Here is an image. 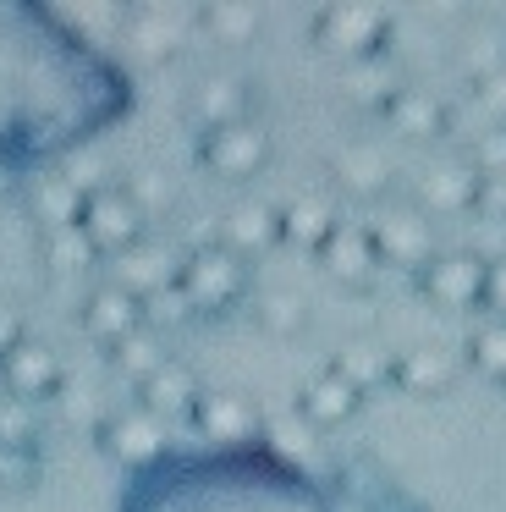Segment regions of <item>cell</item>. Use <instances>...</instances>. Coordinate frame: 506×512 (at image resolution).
<instances>
[{
    "label": "cell",
    "mask_w": 506,
    "mask_h": 512,
    "mask_svg": "<svg viewBox=\"0 0 506 512\" xmlns=\"http://www.w3.org/2000/svg\"><path fill=\"white\" fill-rule=\"evenodd\" d=\"M352 408V386L341 375H325L308 386V413H319V419H341V413Z\"/></svg>",
    "instance_id": "obj_9"
},
{
    "label": "cell",
    "mask_w": 506,
    "mask_h": 512,
    "mask_svg": "<svg viewBox=\"0 0 506 512\" xmlns=\"http://www.w3.org/2000/svg\"><path fill=\"white\" fill-rule=\"evenodd\" d=\"M341 171H358L352 182H363V188H374V182H380V160H374V155H363V149H358V155H347V160H341Z\"/></svg>",
    "instance_id": "obj_26"
},
{
    "label": "cell",
    "mask_w": 506,
    "mask_h": 512,
    "mask_svg": "<svg viewBox=\"0 0 506 512\" xmlns=\"http://www.w3.org/2000/svg\"><path fill=\"white\" fill-rule=\"evenodd\" d=\"M484 100H490L495 111H506V67L484 72Z\"/></svg>",
    "instance_id": "obj_28"
},
{
    "label": "cell",
    "mask_w": 506,
    "mask_h": 512,
    "mask_svg": "<svg viewBox=\"0 0 506 512\" xmlns=\"http://www.w3.org/2000/svg\"><path fill=\"white\" fill-rule=\"evenodd\" d=\"M209 160H215L220 171H253L264 160V144L253 133H242V127H226V133L209 138Z\"/></svg>",
    "instance_id": "obj_5"
},
{
    "label": "cell",
    "mask_w": 506,
    "mask_h": 512,
    "mask_svg": "<svg viewBox=\"0 0 506 512\" xmlns=\"http://www.w3.org/2000/svg\"><path fill=\"white\" fill-rule=\"evenodd\" d=\"M319 34L336 50H369L374 34H380V12H369V6H330L319 17Z\"/></svg>",
    "instance_id": "obj_2"
},
{
    "label": "cell",
    "mask_w": 506,
    "mask_h": 512,
    "mask_svg": "<svg viewBox=\"0 0 506 512\" xmlns=\"http://www.w3.org/2000/svg\"><path fill=\"white\" fill-rule=\"evenodd\" d=\"M110 441H116L121 457H149L154 446H160V430H154V419H143V413H138V419L127 413V419L110 424Z\"/></svg>",
    "instance_id": "obj_7"
},
{
    "label": "cell",
    "mask_w": 506,
    "mask_h": 512,
    "mask_svg": "<svg viewBox=\"0 0 506 512\" xmlns=\"http://www.w3.org/2000/svg\"><path fill=\"white\" fill-rule=\"evenodd\" d=\"M479 160H484V177H506V133H484Z\"/></svg>",
    "instance_id": "obj_24"
},
{
    "label": "cell",
    "mask_w": 506,
    "mask_h": 512,
    "mask_svg": "<svg viewBox=\"0 0 506 512\" xmlns=\"http://www.w3.org/2000/svg\"><path fill=\"white\" fill-rule=\"evenodd\" d=\"M286 232L292 237H319L325 232V204H297V210L286 215Z\"/></svg>",
    "instance_id": "obj_20"
},
{
    "label": "cell",
    "mask_w": 506,
    "mask_h": 512,
    "mask_svg": "<svg viewBox=\"0 0 506 512\" xmlns=\"http://www.w3.org/2000/svg\"><path fill=\"white\" fill-rule=\"evenodd\" d=\"M484 204L495 210V221H506V177H484Z\"/></svg>",
    "instance_id": "obj_27"
},
{
    "label": "cell",
    "mask_w": 506,
    "mask_h": 512,
    "mask_svg": "<svg viewBox=\"0 0 506 512\" xmlns=\"http://www.w3.org/2000/svg\"><path fill=\"white\" fill-rule=\"evenodd\" d=\"M484 303L495 314H506V259H490L484 265Z\"/></svg>",
    "instance_id": "obj_22"
},
{
    "label": "cell",
    "mask_w": 506,
    "mask_h": 512,
    "mask_svg": "<svg viewBox=\"0 0 506 512\" xmlns=\"http://www.w3.org/2000/svg\"><path fill=\"white\" fill-rule=\"evenodd\" d=\"M204 424H209V430H220V435H237L242 424H248V413H242L231 397H226V402L209 397V402H204Z\"/></svg>",
    "instance_id": "obj_19"
},
{
    "label": "cell",
    "mask_w": 506,
    "mask_h": 512,
    "mask_svg": "<svg viewBox=\"0 0 506 512\" xmlns=\"http://www.w3.org/2000/svg\"><path fill=\"white\" fill-rule=\"evenodd\" d=\"M446 375H451V364H446V358L435 353V347H418V353H413V358H407V364H402V380H407V386H418V391L440 386V380H446Z\"/></svg>",
    "instance_id": "obj_11"
},
{
    "label": "cell",
    "mask_w": 506,
    "mask_h": 512,
    "mask_svg": "<svg viewBox=\"0 0 506 512\" xmlns=\"http://www.w3.org/2000/svg\"><path fill=\"white\" fill-rule=\"evenodd\" d=\"M187 287L198 292V298H231L237 292V259L231 254H220V248H204V254L187 265Z\"/></svg>",
    "instance_id": "obj_4"
},
{
    "label": "cell",
    "mask_w": 506,
    "mask_h": 512,
    "mask_svg": "<svg viewBox=\"0 0 506 512\" xmlns=\"http://www.w3.org/2000/svg\"><path fill=\"white\" fill-rule=\"evenodd\" d=\"M429 292L446 303H479L484 298V265L468 254H446L429 265Z\"/></svg>",
    "instance_id": "obj_1"
},
{
    "label": "cell",
    "mask_w": 506,
    "mask_h": 512,
    "mask_svg": "<svg viewBox=\"0 0 506 512\" xmlns=\"http://www.w3.org/2000/svg\"><path fill=\"white\" fill-rule=\"evenodd\" d=\"M88 232L99 237V243H132V232H138V210H132V199H121V193H99L94 204H88Z\"/></svg>",
    "instance_id": "obj_3"
},
{
    "label": "cell",
    "mask_w": 506,
    "mask_h": 512,
    "mask_svg": "<svg viewBox=\"0 0 506 512\" xmlns=\"http://www.w3.org/2000/svg\"><path fill=\"white\" fill-rule=\"evenodd\" d=\"M50 353H44V347H22L17 358H11V375L22 380V386H39V380H50Z\"/></svg>",
    "instance_id": "obj_18"
},
{
    "label": "cell",
    "mask_w": 506,
    "mask_h": 512,
    "mask_svg": "<svg viewBox=\"0 0 506 512\" xmlns=\"http://www.w3.org/2000/svg\"><path fill=\"white\" fill-rule=\"evenodd\" d=\"M385 375V358L374 353V347H347V358H341V380H347L352 391L363 386V380H380Z\"/></svg>",
    "instance_id": "obj_16"
},
{
    "label": "cell",
    "mask_w": 506,
    "mask_h": 512,
    "mask_svg": "<svg viewBox=\"0 0 506 512\" xmlns=\"http://www.w3.org/2000/svg\"><path fill=\"white\" fill-rule=\"evenodd\" d=\"M270 215L264 210H237V221H231V237H237V243H259V237H270Z\"/></svg>",
    "instance_id": "obj_21"
},
{
    "label": "cell",
    "mask_w": 506,
    "mask_h": 512,
    "mask_svg": "<svg viewBox=\"0 0 506 512\" xmlns=\"http://www.w3.org/2000/svg\"><path fill=\"white\" fill-rule=\"evenodd\" d=\"M473 353H479V364H484V369L506 375V314H495V320L484 325L479 336H473Z\"/></svg>",
    "instance_id": "obj_14"
},
{
    "label": "cell",
    "mask_w": 506,
    "mask_h": 512,
    "mask_svg": "<svg viewBox=\"0 0 506 512\" xmlns=\"http://www.w3.org/2000/svg\"><path fill=\"white\" fill-rule=\"evenodd\" d=\"M121 364H127V369H154V342H149V336H121Z\"/></svg>",
    "instance_id": "obj_23"
},
{
    "label": "cell",
    "mask_w": 506,
    "mask_h": 512,
    "mask_svg": "<svg viewBox=\"0 0 506 512\" xmlns=\"http://www.w3.org/2000/svg\"><path fill=\"white\" fill-rule=\"evenodd\" d=\"M380 243L391 248V254H402V259H424V254H429L424 226H418V221H407V215H391V221L380 226Z\"/></svg>",
    "instance_id": "obj_8"
},
{
    "label": "cell",
    "mask_w": 506,
    "mask_h": 512,
    "mask_svg": "<svg viewBox=\"0 0 506 512\" xmlns=\"http://www.w3.org/2000/svg\"><path fill=\"white\" fill-rule=\"evenodd\" d=\"M325 248H330V259H336V270H363V259H369V237L347 232V226H336Z\"/></svg>",
    "instance_id": "obj_15"
},
{
    "label": "cell",
    "mask_w": 506,
    "mask_h": 512,
    "mask_svg": "<svg viewBox=\"0 0 506 512\" xmlns=\"http://www.w3.org/2000/svg\"><path fill=\"white\" fill-rule=\"evenodd\" d=\"M391 116L402 127H413V133H429V127L440 122V105L429 100V94H396L391 100Z\"/></svg>",
    "instance_id": "obj_12"
},
{
    "label": "cell",
    "mask_w": 506,
    "mask_h": 512,
    "mask_svg": "<svg viewBox=\"0 0 506 512\" xmlns=\"http://www.w3.org/2000/svg\"><path fill=\"white\" fill-rule=\"evenodd\" d=\"M270 320L275 325H292L297 314H292V298H270Z\"/></svg>",
    "instance_id": "obj_29"
},
{
    "label": "cell",
    "mask_w": 506,
    "mask_h": 512,
    "mask_svg": "<svg viewBox=\"0 0 506 512\" xmlns=\"http://www.w3.org/2000/svg\"><path fill=\"white\" fill-rule=\"evenodd\" d=\"M473 193H479V182H473L468 171H457V166L429 171V182H424V199L440 204V210H457V204H468Z\"/></svg>",
    "instance_id": "obj_6"
},
{
    "label": "cell",
    "mask_w": 506,
    "mask_h": 512,
    "mask_svg": "<svg viewBox=\"0 0 506 512\" xmlns=\"http://www.w3.org/2000/svg\"><path fill=\"white\" fill-rule=\"evenodd\" d=\"M121 276H127L132 287H160L165 281V254L160 248H132V254L121 259Z\"/></svg>",
    "instance_id": "obj_13"
},
{
    "label": "cell",
    "mask_w": 506,
    "mask_h": 512,
    "mask_svg": "<svg viewBox=\"0 0 506 512\" xmlns=\"http://www.w3.org/2000/svg\"><path fill=\"white\" fill-rule=\"evenodd\" d=\"M94 325L121 342V336L132 331V298H127V292H99V298H94Z\"/></svg>",
    "instance_id": "obj_10"
},
{
    "label": "cell",
    "mask_w": 506,
    "mask_h": 512,
    "mask_svg": "<svg viewBox=\"0 0 506 512\" xmlns=\"http://www.w3.org/2000/svg\"><path fill=\"white\" fill-rule=\"evenodd\" d=\"M149 397L160 402V408H171V402H187V397H193V380H187L182 369H154Z\"/></svg>",
    "instance_id": "obj_17"
},
{
    "label": "cell",
    "mask_w": 506,
    "mask_h": 512,
    "mask_svg": "<svg viewBox=\"0 0 506 512\" xmlns=\"http://www.w3.org/2000/svg\"><path fill=\"white\" fill-rule=\"evenodd\" d=\"M198 105H204L209 116H226L231 105H237V94H231V83H209V89L198 94Z\"/></svg>",
    "instance_id": "obj_25"
}]
</instances>
